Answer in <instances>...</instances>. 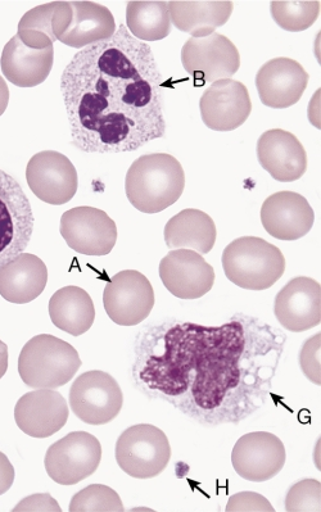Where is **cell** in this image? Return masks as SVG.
<instances>
[{
  "label": "cell",
  "mask_w": 321,
  "mask_h": 512,
  "mask_svg": "<svg viewBox=\"0 0 321 512\" xmlns=\"http://www.w3.org/2000/svg\"><path fill=\"white\" fill-rule=\"evenodd\" d=\"M102 446L93 434L72 432L48 448L45 470L61 486H74L96 473Z\"/></svg>",
  "instance_id": "cell-7"
},
{
  "label": "cell",
  "mask_w": 321,
  "mask_h": 512,
  "mask_svg": "<svg viewBox=\"0 0 321 512\" xmlns=\"http://www.w3.org/2000/svg\"><path fill=\"white\" fill-rule=\"evenodd\" d=\"M13 511H61L60 505L58 502L54 500V498L49 495V493H38V495H33L30 497H26L25 500H22L20 504H18Z\"/></svg>",
  "instance_id": "cell-34"
},
{
  "label": "cell",
  "mask_w": 321,
  "mask_h": 512,
  "mask_svg": "<svg viewBox=\"0 0 321 512\" xmlns=\"http://www.w3.org/2000/svg\"><path fill=\"white\" fill-rule=\"evenodd\" d=\"M34 231V214L24 189L0 170V267L24 253Z\"/></svg>",
  "instance_id": "cell-6"
},
{
  "label": "cell",
  "mask_w": 321,
  "mask_h": 512,
  "mask_svg": "<svg viewBox=\"0 0 321 512\" xmlns=\"http://www.w3.org/2000/svg\"><path fill=\"white\" fill-rule=\"evenodd\" d=\"M309 84V74L291 58L279 57L266 62L256 76V88L262 104L275 110L295 106Z\"/></svg>",
  "instance_id": "cell-17"
},
{
  "label": "cell",
  "mask_w": 321,
  "mask_h": 512,
  "mask_svg": "<svg viewBox=\"0 0 321 512\" xmlns=\"http://www.w3.org/2000/svg\"><path fill=\"white\" fill-rule=\"evenodd\" d=\"M262 169L280 183L301 179L307 170V154L295 135L282 129L265 131L257 142Z\"/></svg>",
  "instance_id": "cell-20"
},
{
  "label": "cell",
  "mask_w": 321,
  "mask_h": 512,
  "mask_svg": "<svg viewBox=\"0 0 321 512\" xmlns=\"http://www.w3.org/2000/svg\"><path fill=\"white\" fill-rule=\"evenodd\" d=\"M164 237L166 246L171 251L192 249L200 255H207L215 246L217 230L210 215L189 208L167 222Z\"/></svg>",
  "instance_id": "cell-25"
},
{
  "label": "cell",
  "mask_w": 321,
  "mask_h": 512,
  "mask_svg": "<svg viewBox=\"0 0 321 512\" xmlns=\"http://www.w3.org/2000/svg\"><path fill=\"white\" fill-rule=\"evenodd\" d=\"M170 459L169 438L155 425H134L126 429L117 439V464L131 478L158 477L167 468Z\"/></svg>",
  "instance_id": "cell-5"
},
{
  "label": "cell",
  "mask_w": 321,
  "mask_h": 512,
  "mask_svg": "<svg viewBox=\"0 0 321 512\" xmlns=\"http://www.w3.org/2000/svg\"><path fill=\"white\" fill-rule=\"evenodd\" d=\"M274 314L279 324L292 333H304L321 323V285L298 276L275 297Z\"/></svg>",
  "instance_id": "cell-16"
},
{
  "label": "cell",
  "mask_w": 321,
  "mask_h": 512,
  "mask_svg": "<svg viewBox=\"0 0 321 512\" xmlns=\"http://www.w3.org/2000/svg\"><path fill=\"white\" fill-rule=\"evenodd\" d=\"M286 510L289 512H320V480L304 479L293 484L287 493Z\"/></svg>",
  "instance_id": "cell-31"
},
{
  "label": "cell",
  "mask_w": 321,
  "mask_h": 512,
  "mask_svg": "<svg viewBox=\"0 0 321 512\" xmlns=\"http://www.w3.org/2000/svg\"><path fill=\"white\" fill-rule=\"evenodd\" d=\"M81 364L75 347L51 334L36 335L22 348L18 373L27 387L57 389L70 382Z\"/></svg>",
  "instance_id": "cell-4"
},
{
  "label": "cell",
  "mask_w": 321,
  "mask_h": 512,
  "mask_svg": "<svg viewBox=\"0 0 321 512\" xmlns=\"http://www.w3.org/2000/svg\"><path fill=\"white\" fill-rule=\"evenodd\" d=\"M275 24L289 33H301L315 24L320 15V2H271Z\"/></svg>",
  "instance_id": "cell-29"
},
{
  "label": "cell",
  "mask_w": 321,
  "mask_h": 512,
  "mask_svg": "<svg viewBox=\"0 0 321 512\" xmlns=\"http://www.w3.org/2000/svg\"><path fill=\"white\" fill-rule=\"evenodd\" d=\"M185 188L183 166L166 153L144 154L130 166L125 179L129 202L143 214H158L173 206Z\"/></svg>",
  "instance_id": "cell-2"
},
{
  "label": "cell",
  "mask_w": 321,
  "mask_h": 512,
  "mask_svg": "<svg viewBox=\"0 0 321 512\" xmlns=\"http://www.w3.org/2000/svg\"><path fill=\"white\" fill-rule=\"evenodd\" d=\"M49 316L62 332L80 337L92 328L96 320V308L88 292L69 285L53 294L49 301Z\"/></svg>",
  "instance_id": "cell-26"
},
{
  "label": "cell",
  "mask_w": 321,
  "mask_h": 512,
  "mask_svg": "<svg viewBox=\"0 0 321 512\" xmlns=\"http://www.w3.org/2000/svg\"><path fill=\"white\" fill-rule=\"evenodd\" d=\"M182 63L194 80L215 83L237 74L241 56L229 38L214 33L206 38L189 39L182 49Z\"/></svg>",
  "instance_id": "cell-12"
},
{
  "label": "cell",
  "mask_w": 321,
  "mask_h": 512,
  "mask_svg": "<svg viewBox=\"0 0 321 512\" xmlns=\"http://www.w3.org/2000/svg\"><path fill=\"white\" fill-rule=\"evenodd\" d=\"M71 26L58 40L67 47L84 49L90 45L112 38L116 33V22L112 12L102 4L94 2H71Z\"/></svg>",
  "instance_id": "cell-24"
},
{
  "label": "cell",
  "mask_w": 321,
  "mask_h": 512,
  "mask_svg": "<svg viewBox=\"0 0 321 512\" xmlns=\"http://www.w3.org/2000/svg\"><path fill=\"white\" fill-rule=\"evenodd\" d=\"M9 103V89L6 81L0 76V116L6 112Z\"/></svg>",
  "instance_id": "cell-36"
},
{
  "label": "cell",
  "mask_w": 321,
  "mask_h": 512,
  "mask_svg": "<svg viewBox=\"0 0 321 512\" xmlns=\"http://www.w3.org/2000/svg\"><path fill=\"white\" fill-rule=\"evenodd\" d=\"M126 27L140 42H158L169 36L171 20L166 2H129Z\"/></svg>",
  "instance_id": "cell-28"
},
{
  "label": "cell",
  "mask_w": 321,
  "mask_h": 512,
  "mask_svg": "<svg viewBox=\"0 0 321 512\" xmlns=\"http://www.w3.org/2000/svg\"><path fill=\"white\" fill-rule=\"evenodd\" d=\"M69 401L72 412L85 424L105 425L120 414L124 394L112 375L92 370L72 384Z\"/></svg>",
  "instance_id": "cell-8"
},
{
  "label": "cell",
  "mask_w": 321,
  "mask_h": 512,
  "mask_svg": "<svg viewBox=\"0 0 321 512\" xmlns=\"http://www.w3.org/2000/svg\"><path fill=\"white\" fill-rule=\"evenodd\" d=\"M53 62V47L43 51L27 48L16 34L3 49L0 67L9 83L18 88H34L47 80L52 72Z\"/></svg>",
  "instance_id": "cell-22"
},
{
  "label": "cell",
  "mask_w": 321,
  "mask_h": 512,
  "mask_svg": "<svg viewBox=\"0 0 321 512\" xmlns=\"http://www.w3.org/2000/svg\"><path fill=\"white\" fill-rule=\"evenodd\" d=\"M160 278L176 298L198 299L214 287L215 271L200 253L174 249L161 260Z\"/></svg>",
  "instance_id": "cell-14"
},
{
  "label": "cell",
  "mask_w": 321,
  "mask_h": 512,
  "mask_svg": "<svg viewBox=\"0 0 321 512\" xmlns=\"http://www.w3.org/2000/svg\"><path fill=\"white\" fill-rule=\"evenodd\" d=\"M71 512H122L125 510L119 493L103 484H92L72 497Z\"/></svg>",
  "instance_id": "cell-30"
},
{
  "label": "cell",
  "mask_w": 321,
  "mask_h": 512,
  "mask_svg": "<svg viewBox=\"0 0 321 512\" xmlns=\"http://www.w3.org/2000/svg\"><path fill=\"white\" fill-rule=\"evenodd\" d=\"M8 370V347L7 344L0 341V379L6 375Z\"/></svg>",
  "instance_id": "cell-37"
},
{
  "label": "cell",
  "mask_w": 321,
  "mask_h": 512,
  "mask_svg": "<svg viewBox=\"0 0 321 512\" xmlns=\"http://www.w3.org/2000/svg\"><path fill=\"white\" fill-rule=\"evenodd\" d=\"M287 452L282 439L268 432L248 433L238 439L232 464L239 477L262 483L277 477L286 465Z\"/></svg>",
  "instance_id": "cell-13"
},
{
  "label": "cell",
  "mask_w": 321,
  "mask_h": 512,
  "mask_svg": "<svg viewBox=\"0 0 321 512\" xmlns=\"http://www.w3.org/2000/svg\"><path fill=\"white\" fill-rule=\"evenodd\" d=\"M15 482V468L8 457L0 452V496L7 493Z\"/></svg>",
  "instance_id": "cell-35"
},
{
  "label": "cell",
  "mask_w": 321,
  "mask_h": 512,
  "mask_svg": "<svg viewBox=\"0 0 321 512\" xmlns=\"http://www.w3.org/2000/svg\"><path fill=\"white\" fill-rule=\"evenodd\" d=\"M70 2H53L30 9L18 22V38L27 48L43 51L53 47L54 42L71 26Z\"/></svg>",
  "instance_id": "cell-21"
},
{
  "label": "cell",
  "mask_w": 321,
  "mask_h": 512,
  "mask_svg": "<svg viewBox=\"0 0 321 512\" xmlns=\"http://www.w3.org/2000/svg\"><path fill=\"white\" fill-rule=\"evenodd\" d=\"M170 20L192 38H206L232 16V2H170Z\"/></svg>",
  "instance_id": "cell-27"
},
{
  "label": "cell",
  "mask_w": 321,
  "mask_h": 512,
  "mask_svg": "<svg viewBox=\"0 0 321 512\" xmlns=\"http://www.w3.org/2000/svg\"><path fill=\"white\" fill-rule=\"evenodd\" d=\"M156 297L146 275L135 270L116 274L103 292V305L113 323L134 326L143 323L155 307Z\"/></svg>",
  "instance_id": "cell-9"
},
{
  "label": "cell",
  "mask_w": 321,
  "mask_h": 512,
  "mask_svg": "<svg viewBox=\"0 0 321 512\" xmlns=\"http://www.w3.org/2000/svg\"><path fill=\"white\" fill-rule=\"evenodd\" d=\"M162 83L151 47L124 24L112 38L76 53L61 77L74 146L126 153L164 138Z\"/></svg>",
  "instance_id": "cell-1"
},
{
  "label": "cell",
  "mask_w": 321,
  "mask_h": 512,
  "mask_svg": "<svg viewBox=\"0 0 321 512\" xmlns=\"http://www.w3.org/2000/svg\"><path fill=\"white\" fill-rule=\"evenodd\" d=\"M69 415L65 398L54 389L26 393L15 407L17 427L33 438H48L60 432Z\"/></svg>",
  "instance_id": "cell-18"
},
{
  "label": "cell",
  "mask_w": 321,
  "mask_h": 512,
  "mask_svg": "<svg viewBox=\"0 0 321 512\" xmlns=\"http://www.w3.org/2000/svg\"><path fill=\"white\" fill-rule=\"evenodd\" d=\"M315 214L309 201L295 192H278L261 207V222L271 237L298 240L313 229Z\"/></svg>",
  "instance_id": "cell-19"
},
{
  "label": "cell",
  "mask_w": 321,
  "mask_h": 512,
  "mask_svg": "<svg viewBox=\"0 0 321 512\" xmlns=\"http://www.w3.org/2000/svg\"><path fill=\"white\" fill-rule=\"evenodd\" d=\"M226 278L247 291H266L282 278L286 258L274 244L257 237L233 240L223 252Z\"/></svg>",
  "instance_id": "cell-3"
},
{
  "label": "cell",
  "mask_w": 321,
  "mask_h": 512,
  "mask_svg": "<svg viewBox=\"0 0 321 512\" xmlns=\"http://www.w3.org/2000/svg\"><path fill=\"white\" fill-rule=\"evenodd\" d=\"M321 348V334H315L314 337L307 339L302 346L300 352V366L301 370L311 383L321 385V362L320 350Z\"/></svg>",
  "instance_id": "cell-32"
},
{
  "label": "cell",
  "mask_w": 321,
  "mask_h": 512,
  "mask_svg": "<svg viewBox=\"0 0 321 512\" xmlns=\"http://www.w3.org/2000/svg\"><path fill=\"white\" fill-rule=\"evenodd\" d=\"M228 512H274L268 498L256 492H241L229 498Z\"/></svg>",
  "instance_id": "cell-33"
},
{
  "label": "cell",
  "mask_w": 321,
  "mask_h": 512,
  "mask_svg": "<svg viewBox=\"0 0 321 512\" xmlns=\"http://www.w3.org/2000/svg\"><path fill=\"white\" fill-rule=\"evenodd\" d=\"M60 233L72 251L85 256H107L117 242L116 222L105 211L76 207L61 217Z\"/></svg>",
  "instance_id": "cell-10"
},
{
  "label": "cell",
  "mask_w": 321,
  "mask_h": 512,
  "mask_svg": "<svg viewBox=\"0 0 321 512\" xmlns=\"http://www.w3.org/2000/svg\"><path fill=\"white\" fill-rule=\"evenodd\" d=\"M26 181L40 201L52 206L69 203L79 187L74 163L56 151L36 153L27 163Z\"/></svg>",
  "instance_id": "cell-11"
},
{
  "label": "cell",
  "mask_w": 321,
  "mask_h": 512,
  "mask_svg": "<svg viewBox=\"0 0 321 512\" xmlns=\"http://www.w3.org/2000/svg\"><path fill=\"white\" fill-rule=\"evenodd\" d=\"M203 124L215 131L241 128L252 112L250 93L239 81L224 79L212 83L200 101Z\"/></svg>",
  "instance_id": "cell-15"
},
{
  "label": "cell",
  "mask_w": 321,
  "mask_h": 512,
  "mask_svg": "<svg viewBox=\"0 0 321 512\" xmlns=\"http://www.w3.org/2000/svg\"><path fill=\"white\" fill-rule=\"evenodd\" d=\"M47 283V266L31 253H21L0 267V296L16 305L33 302L44 292Z\"/></svg>",
  "instance_id": "cell-23"
}]
</instances>
